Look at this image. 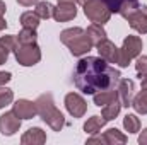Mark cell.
Instances as JSON below:
<instances>
[{"label":"cell","mask_w":147,"mask_h":145,"mask_svg":"<svg viewBox=\"0 0 147 145\" xmlns=\"http://www.w3.org/2000/svg\"><path fill=\"white\" fill-rule=\"evenodd\" d=\"M121 79L120 70L111 67L101 56L80 58L74 70V84L82 94H96L101 91L116 89Z\"/></svg>","instance_id":"obj_1"},{"label":"cell","mask_w":147,"mask_h":145,"mask_svg":"<svg viewBox=\"0 0 147 145\" xmlns=\"http://www.w3.org/2000/svg\"><path fill=\"white\" fill-rule=\"evenodd\" d=\"M34 103H36V111H38V114H39V118H41L53 132H60V130L65 126V118H63L62 111L57 109L55 101H53V96H51L50 92L41 94Z\"/></svg>","instance_id":"obj_2"},{"label":"cell","mask_w":147,"mask_h":145,"mask_svg":"<svg viewBox=\"0 0 147 145\" xmlns=\"http://www.w3.org/2000/svg\"><path fill=\"white\" fill-rule=\"evenodd\" d=\"M60 41L70 50L74 56H82L92 50V43L89 36L86 34V29L82 28H70L60 33Z\"/></svg>","instance_id":"obj_3"},{"label":"cell","mask_w":147,"mask_h":145,"mask_svg":"<svg viewBox=\"0 0 147 145\" xmlns=\"http://www.w3.org/2000/svg\"><path fill=\"white\" fill-rule=\"evenodd\" d=\"M142 46H144L142 44V39L139 36H134V34L127 36L123 39L121 48H120V55H118V63L116 65L121 67V68H127L130 65V62L140 55Z\"/></svg>","instance_id":"obj_4"},{"label":"cell","mask_w":147,"mask_h":145,"mask_svg":"<svg viewBox=\"0 0 147 145\" xmlns=\"http://www.w3.org/2000/svg\"><path fill=\"white\" fill-rule=\"evenodd\" d=\"M86 17L96 24H106L111 17V10L103 0H82L80 2Z\"/></svg>","instance_id":"obj_5"},{"label":"cell","mask_w":147,"mask_h":145,"mask_svg":"<svg viewBox=\"0 0 147 145\" xmlns=\"http://www.w3.org/2000/svg\"><path fill=\"white\" fill-rule=\"evenodd\" d=\"M14 56L19 65L22 67H33L41 60V50L36 43L31 44H17L14 50Z\"/></svg>","instance_id":"obj_6"},{"label":"cell","mask_w":147,"mask_h":145,"mask_svg":"<svg viewBox=\"0 0 147 145\" xmlns=\"http://www.w3.org/2000/svg\"><path fill=\"white\" fill-rule=\"evenodd\" d=\"M82 0H79V3H80ZM106 5H108V9L111 10V14H120L123 19H130L137 10H139V7H140V3H139V0H103Z\"/></svg>","instance_id":"obj_7"},{"label":"cell","mask_w":147,"mask_h":145,"mask_svg":"<svg viewBox=\"0 0 147 145\" xmlns=\"http://www.w3.org/2000/svg\"><path fill=\"white\" fill-rule=\"evenodd\" d=\"M65 108L69 111V114L74 118H82L87 111V103L84 101V97L77 92H69L65 96Z\"/></svg>","instance_id":"obj_8"},{"label":"cell","mask_w":147,"mask_h":145,"mask_svg":"<svg viewBox=\"0 0 147 145\" xmlns=\"http://www.w3.org/2000/svg\"><path fill=\"white\" fill-rule=\"evenodd\" d=\"M21 128V118L14 111H7L0 116V133L3 137H12Z\"/></svg>","instance_id":"obj_9"},{"label":"cell","mask_w":147,"mask_h":145,"mask_svg":"<svg viewBox=\"0 0 147 145\" xmlns=\"http://www.w3.org/2000/svg\"><path fill=\"white\" fill-rule=\"evenodd\" d=\"M116 92H118V99L121 103V106L130 108L134 96H135V84L130 79H120L118 85H116Z\"/></svg>","instance_id":"obj_10"},{"label":"cell","mask_w":147,"mask_h":145,"mask_svg":"<svg viewBox=\"0 0 147 145\" xmlns=\"http://www.w3.org/2000/svg\"><path fill=\"white\" fill-rule=\"evenodd\" d=\"M98 53L103 60H106L108 63H118V55H120V48H116V44L110 41L108 38L105 41H101L99 44H96Z\"/></svg>","instance_id":"obj_11"},{"label":"cell","mask_w":147,"mask_h":145,"mask_svg":"<svg viewBox=\"0 0 147 145\" xmlns=\"http://www.w3.org/2000/svg\"><path fill=\"white\" fill-rule=\"evenodd\" d=\"M12 111L21 118V119H31L38 114L36 111V103L29 101V99H19L14 103V108Z\"/></svg>","instance_id":"obj_12"},{"label":"cell","mask_w":147,"mask_h":145,"mask_svg":"<svg viewBox=\"0 0 147 145\" xmlns=\"http://www.w3.org/2000/svg\"><path fill=\"white\" fill-rule=\"evenodd\" d=\"M128 24L134 31H137L140 34H147V5L139 7V10L128 19Z\"/></svg>","instance_id":"obj_13"},{"label":"cell","mask_w":147,"mask_h":145,"mask_svg":"<svg viewBox=\"0 0 147 145\" xmlns=\"http://www.w3.org/2000/svg\"><path fill=\"white\" fill-rule=\"evenodd\" d=\"M75 15H77L75 3H58L53 10V19L57 22H69L75 19Z\"/></svg>","instance_id":"obj_14"},{"label":"cell","mask_w":147,"mask_h":145,"mask_svg":"<svg viewBox=\"0 0 147 145\" xmlns=\"http://www.w3.org/2000/svg\"><path fill=\"white\" fill-rule=\"evenodd\" d=\"M46 142V133L41 130V128H29L24 135H22V138H21V144L22 145H41Z\"/></svg>","instance_id":"obj_15"},{"label":"cell","mask_w":147,"mask_h":145,"mask_svg":"<svg viewBox=\"0 0 147 145\" xmlns=\"http://www.w3.org/2000/svg\"><path fill=\"white\" fill-rule=\"evenodd\" d=\"M116 99H118V92H116V89H111V91H101V92L92 94V101H94V104H96L98 108H103V106L110 104V103L116 101Z\"/></svg>","instance_id":"obj_16"},{"label":"cell","mask_w":147,"mask_h":145,"mask_svg":"<svg viewBox=\"0 0 147 145\" xmlns=\"http://www.w3.org/2000/svg\"><path fill=\"white\" fill-rule=\"evenodd\" d=\"M86 34L89 36L91 39V43L96 46V44H99L101 41H105L106 39V31H105V28H103V24H96V22H92L87 29H86Z\"/></svg>","instance_id":"obj_17"},{"label":"cell","mask_w":147,"mask_h":145,"mask_svg":"<svg viewBox=\"0 0 147 145\" xmlns=\"http://www.w3.org/2000/svg\"><path fill=\"white\" fill-rule=\"evenodd\" d=\"M103 138H105L106 145H123V144H127V135H123V133H121L120 130H116V128L106 130V132L103 133Z\"/></svg>","instance_id":"obj_18"},{"label":"cell","mask_w":147,"mask_h":145,"mask_svg":"<svg viewBox=\"0 0 147 145\" xmlns=\"http://www.w3.org/2000/svg\"><path fill=\"white\" fill-rule=\"evenodd\" d=\"M106 119L103 116H91L86 123H84V132L89 133V135H96L101 132V128L105 126Z\"/></svg>","instance_id":"obj_19"},{"label":"cell","mask_w":147,"mask_h":145,"mask_svg":"<svg viewBox=\"0 0 147 145\" xmlns=\"http://www.w3.org/2000/svg\"><path fill=\"white\" fill-rule=\"evenodd\" d=\"M132 108L139 114H147V89H142L137 96H134Z\"/></svg>","instance_id":"obj_20"},{"label":"cell","mask_w":147,"mask_h":145,"mask_svg":"<svg viewBox=\"0 0 147 145\" xmlns=\"http://www.w3.org/2000/svg\"><path fill=\"white\" fill-rule=\"evenodd\" d=\"M120 109H121V103H120V99H116V101H113L110 104L103 106L101 116H103L106 121H111V119H115V118L120 114Z\"/></svg>","instance_id":"obj_21"},{"label":"cell","mask_w":147,"mask_h":145,"mask_svg":"<svg viewBox=\"0 0 147 145\" xmlns=\"http://www.w3.org/2000/svg\"><path fill=\"white\" fill-rule=\"evenodd\" d=\"M53 10H55V5L50 3V2H38L36 9H34V12H36V15L39 19H50V17H53Z\"/></svg>","instance_id":"obj_22"},{"label":"cell","mask_w":147,"mask_h":145,"mask_svg":"<svg viewBox=\"0 0 147 145\" xmlns=\"http://www.w3.org/2000/svg\"><path fill=\"white\" fill-rule=\"evenodd\" d=\"M21 24H22V28L36 29L38 26H39V17L36 15V12H31V10L22 12L21 14Z\"/></svg>","instance_id":"obj_23"},{"label":"cell","mask_w":147,"mask_h":145,"mask_svg":"<svg viewBox=\"0 0 147 145\" xmlns=\"http://www.w3.org/2000/svg\"><path fill=\"white\" fill-rule=\"evenodd\" d=\"M123 128L128 133H137L140 132V119L137 118V114H127L123 118Z\"/></svg>","instance_id":"obj_24"},{"label":"cell","mask_w":147,"mask_h":145,"mask_svg":"<svg viewBox=\"0 0 147 145\" xmlns=\"http://www.w3.org/2000/svg\"><path fill=\"white\" fill-rule=\"evenodd\" d=\"M17 44H31V43H36V29H28V28H22V31L17 34Z\"/></svg>","instance_id":"obj_25"},{"label":"cell","mask_w":147,"mask_h":145,"mask_svg":"<svg viewBox=\"0 0 147 145\" xmlns=\"http://www.w3.org/2000/svg\"><path fill=\"white\" fill-rule=\"evenodd\" d=\"M12 101H14V92L9 87H2L0 85V109L9 106Z\"/></svg>","instance_id":"obj_26"},{"label":"cell","mask_w":147,"mask_h":145,"mask_svg":"<svg viewBox=\"0 0 147 145\" xmlns=\"http://www.w3.org/2000/svg\"><path fill=\"white\" fill-rule=\"evenodd\" d=\"M17 46V38L14 34H9V36H0V48L7 50V51H14Z\"/></svg>","instance_id":"obj_27"},{"label":"cell","mask_w":147,"mask_h":145,"mask_svg":"<svg viewBox=\"0 0 147 145\" xmlns=\"http://www.w3.org/2000/svg\"><path fill=\"white\" fill-rule=\"evenodd\" d=\"M135 70H137V75L139 79L147 75V55H139L137 56V62H135Z\"/></svg>","instance_id":"obj_28"},{"label":"cell","mask_w":147,"mask_h":145,"mask_svg":"<svg viewBox=\"0 0 147 145\" xmlns=\"http://www.w3.org/2000/svg\"><path fill=\"white\" fill-rule=\"evenodd\" d=\"M12 73L10 72H0V85H5L7 82H10Z\"/></svg>","instance_id":"obj_29"},{"label":"cell","mask_w":147,"mask_h":145,"mask_svg":"<svg viewBox=\"0 0 147 145\" xmlns=\"http://www.w3.org/2000/svg\"><path fill=\"white\" fill-rule=\"evenodd\" d=\"M7 58H9V51L3 50V48H0V65H3L7 62Z\"/></svg>","instance_id":"obj_30"},{"label":"cell","mask_w":147,"mask_h":145,"mask_svg":"<svg viewBox=\"0 0 147 145\" xmlns=\"http://www.w3.org/2000/svg\"><path fill=\"white\" fill-rule=\"evenodd\" d=\"M139 144L140 145H147V128H144L142 133L139 135Z\"/></svg>","instance_id":"obj_31"},{"label":"cell","mask_w":147,"mask_h":145,"mask_svg":"<svg viewBox=\"0 0 147 145\" xmlns=\"http://www.w3.org/2000/svg\"><path fill=\"white\" fill-rule=\"evenodd\" d=\"M87 144H106V142L103 137H91V138H87Z\"/></svg>","instance_id":"obj_32"},{"label":"cell","mask_w":147,"mask_h":145,"mask_svg":"<svg viewBox=\"0 0 147 145\" xmlns=\"http://www.w3.org/2000/svg\"><path fill=\"white\" fill-rule=\"evenodd\" d=\"M17 3L22 5V7H31V5L38 3V0H17Z\"/></svg>","instance_id":"obj_33"},{"label":"cell","mask_w":147,"mask_h":145,"mask_svg":"<svg viewBox=\"0 0 147 145\" xmlns=\"http://www.w3.org/2000/svg\"><path fill=\"white\" fill-rule=\"evenodd\" d=\"M5 28H7V21H5L3 14H0V31H3Z\"/></svg>","instance_id":"obj_34"},{"label":"cell","mask_w":147,"mask_h":145,"mask_svg":"<svg viewBox=\"0 0 147 145\" xmlns=\"http://www.w3.org/2000/svg\"><path fill=\"white\" fill-rule=\"evenodd\" d=\"M140 80H142V89H147V75L140 77Z\"/></svg>","instance_id":"obj_35"},{"label":"cell","mask_w":147,"mask_h":145,"mask_svg":"<svg viewBox=\"0 0 147 145\" xmlns=\"http://www.w3.org/2000/svg\"><path fill=\"white\" fill-rule=\"evenodd\" d=\"M5 9H7V7H5V2L0 0V14H5Z\"/></svg>","instance_id":"obj_36"},{"label":"cell","mask_w":147,"mask_h":145,"mask_svg":"<svg viewBox=\"0 0 147 145\" xmlns=\"http://www.w3.org/2000/svg\"><path fill=\"white\" fill-rule=\"evenodd\" d=\"M79 0H58V3H77Z\"/></svg>","instance_id":"obj_37"}]
</instances>
